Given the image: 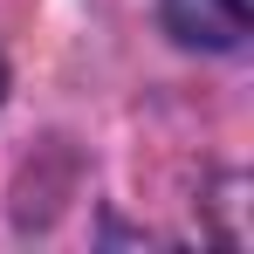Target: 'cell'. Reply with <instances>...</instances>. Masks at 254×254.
<instances>
[{"instance_id": "1", "label": "cell", "mask_w": 254, "mask_h": 254, "mask_svg": "<svg viewBox=\"0 0 254 254\" xmlns=\"http://www.w3.org/2000/svg\"><path fill=\"white\" fill-rule=\"evenodd\" d=\"M254 0H165V28L186 48H241Z\"/></svg>"}, {"instance_id": "2", "label": "cell", "mask_w": 254, "mask_h": 254, "mask_svg": "<svg viewBox=\"0 0 254 254\" xmlns=\"http://www.w3.org/2000/svg\"><path fill=\"white\" fill-rule=\"evenodd\" d=\"M0 89H7V69H0Z\"/></svg>"}]
</instances>
